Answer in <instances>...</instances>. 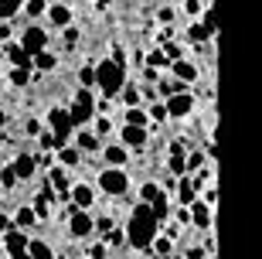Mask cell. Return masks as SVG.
<instances>
[{"label": "cell", "instance_id": "obj_13", "mask_svg": "<svg viewBox=\"0 0 262 259\" xmlns=\"http://www.w3.org/2000/svg\"><path fill=\"white\" fill-rule=\"evenodd\" d=\"M34 208H28V205H20L17 211H14V218H10V225H14V229L17 232H24V229H31V225H34Z\"/></svg>", "mask_w": 262, "mask_h": 259}, {"label": "cell", "instance_id": "obj_30", "mask_svg": "<svg viewBox=\"0 0 262 259\" xmlns=\"http://www.w3.org/2000/svg\"><path fill=\"white\" fill-rule=\"evenodd\" d=\"M78 82H82V89L89 92V86H96V75H92V68H82L78 72Z\"/></svg>", "mask_w": 262, "mask_h": 259}, {"label": "cell", "instance_id": "obj_4", "mask_svg": "<svg viewBox=\"0 0 262 259\" xmlns=\"http://www.w3.org/2000/svg\"><path fill=\"white\" fill-rule=\"evenodd\" d=\"M99 188H102L106 194H113V198L126 194V188H129L126 171H123V167H106V171L99 174Z\"/></svg>", "mask_w": 262, "mask_h": 259}, {"label": "cell", "instance_id": "obj_43", "mask_svg": "<svg viewBox=\"0 0 262 259\" xmlns=\"http://www.w3.org/2000/svg\"><path fill=\"white\" fill-rule=\"evenodd\" d=\"M10 229H14V225H10V218H7V215H0V232H10Z\"/></svg>", "mask_w": 262, "mask_h": 259}, {"label": "cell", "instance_id": "obj_36", "mask_svg": "<svg viewBox=\"0 0 262 259\" xmlns=\"http://www.w3.org/2000/svg\"><path fill=\"white\" fill-rule=\"evenodd\" d=\"M140 194H143V202H154L157 194H160V188H157V184H143V191H140Z\"/></svg>", "mask_w": 262, "mask_h": 259}, {"label": "cell", "instance_id": "obj_26", "mask_svg": "<svg viewBox=\"0 0 262 259\" xmlns=\"http://www.w3.org/2000/svg\"><path fill=\"white\" fill-rule=\"evenodd\" d=\"M24 10V4H14V0H0V17H14V14H20Z\"/></svg>", "mask_w": 262, "mask_h": 259}, {"label": "cell", "instance_id": "obj_12", "mask_svg": "<svg viewBox=\"0 0 262 259\" xmlns=\"http://www.w3.org/2000/svg\"><path fill=\"white\" fill-rule=\"evenodd\" d=\"M174 75H177L181 86H191V82L198 78V68L191 65V62H184V58H177V62H174Z\"/></svg>", "mask_w": 262, "mask_h": 259}, {"label": "cell", "instance_id": "obj_41", "mask_svg": "<svg viewBox=\"0 0 262 259\" xmlns=\"http://www.w3.org/2000/svg\"><path fill=\"white\" fill-rule=\"evenodd\" d=\"M146 62H150V65H167V58H164V55H160V51H154V55L146 58Z\"/></svg>", "mask_w": 262, "mask_h": 259}, {"label": "cell", "instance_id": "obj_25", "mask_svg": "<svg viewBox=\"0 0 262 259\" xmlns=\"http://www.w3.org/2000/svg\"><path fill=\"white\" fill-rule=\"evenodd\" d=\"M126 126H140V130H146V113L140 109V106L126 109Z\"/></svg>", "mask_w": 262, "mask_h": 259}, {"label": "cell", "instance_id": "obj_32", "mask_svg": "<svg viewBox=\"0 0 262 259\" xmlns=\"http://www.w3.org/2000/svg\"><path fill=\"white\" fill-rule=\"evenodd\" d=\"M204 167V154H191V161H184V171H198Z\"/></svg>", "mask_w": 262, "mask_h": 259}, {"label": "cell", "instance_id": "obj_34", "mask_svg": "<svg viewBox=\"0 0 262 259\" xmlns=\"http://www.w3.org/2000/svg\"><path fill=\"white\" fill-rule=\"evenodd\" d=\"M150 116H154L157 123H164V119H167V109H164V103H154V106H150Z\"/></svg>", "mask_w": 262, "mask_h": 259}, {"label": "cell", "instance_id": "obj_42", "mask_svg": "<svg viewBox=\"0 0 262 259\" xmlns=\"http://www.w3.org/2000/svg\"><path fill=\"white\" fill-rule=\"evenodd\" d=\"M96 229H102V232H109V229H113V218H99V222H96Z\"/></svg>", "mask_w": 262, "mask_h": 259}, {"label": "cell", "instance_id": "obj_22", "mask_svg": "<svg viewBox=\"0 0 262 259\" xmlns=\"http://www.w3.org/2000/svg\"><path fill=\"white\" fill-rule=\"evenodd\" d=\"M7 55H10V62H14V68H24V72L31 68V55H24V51H20L17 45H10Z\"/></svg>", "mask_w": 262, "mask_h": 259}, {"label": "cell", "instance_id": "obj_27", "mask_svg": "<svg viewBox=\"0 0 262 259\" xmlns=\"http://www.w3.org/2000/svg\"><path fill=\"white\" fill-rule=\"evenodd\" d=\"M160 92H164V96H181V92H187V86H181V82H160Z\"/></svg>", "mask_w": 262, "mask_h": 259}, {"label": "cell", "instance_id": "obj_37", "mask_svg": "<svg viewBox=\"0 0 262 259\" xmlns=\"http://www.w3.org/2000/svg\"><path fill=\"white\" fill-rule=\"evenodd\" d=\"M187 34H191L194 41H204V38H211V34H208V31L201 28V24H191V31H187Z\"/></svg>", "mask_w": 262, "mask_h": 259}, {"label": "cell", "instance_id": "obj_10", "mask_svg": "<svg viewBox=\"0 0 262 259\" xmlns=\"http://www.w3.org/2000/svg\"><path fill=\"white\" fill-rule=\"evenodd\" d=\"M72 202H75L78 211H89V208H92V202H96V194H92L89 184H75V188H72Z\"/></svg>", "mask_w": 262, "mask_h": 259}, {"label": "cell", "instance_id": "obj_45", "mask_svg": "<svg viewBox=\"0 0 262 259\" xmlns=\"http://www.w3.org/2000/svg\"><path fill=\"white\" fill-rule=\"evenodd\" d=\"M4 123H7V113H4V109H0V130H4Z\"/></svg>", "mask_w": 262, "mask_h": 259}, {"label": "cell", "instance_id": "obj_46", "mask_svg": "<svg viewBox=\"0 0 262 259\" xmlns=\"http://www.w3.org/2000/svg\"><path fill=\"white\" fill-rule=\"evenodd\" d=\"M170 259H184V256H170Z\"/></svg>", "mask_w": 262, "mask_h": 259}, {"label": "cell", "instance_id": "obj_17", "mask_svg": "<svg viewBox=\"0 0 262 259\" xmlns=\"http://www.w3.org/2000/svg\"><path fill=\"white\" fill-rule=\"evenodd\" d=\"M146 144V130L140 126H123V147H143Z\"/></svg>", "mask_w": 262, "mask_h": 259}, {"label": "cell", "instance_id": "obj_40", "mask_svg": "<svg viewBox=\"0 0 262 259\" xmlns=\"http://www.w3.org/2000/svg\"><path fill=\"white\" fill-rule=\"evenodd\" d=\"M89 259H106V246H92V249H89Z\"/></svg>", "mask_w": 262, "mask_h": 259}, {"label": "cell", "instance_id": "obj_2", "mask_svg": "<svg viewBox=\"0 0 262 259\" xmlns=\"http://www.w3.org/2000/svg\"><path fill=\"white\" fill-rule=\"evenodd\" d=\"M92 75H96V86L102 89V99H113L119 96V89L126 86V75H123V65H116L113 58H102L96 68H92Z\"/></svg>", "mask_w": 262, "mask_h": 259}, {"label": "cell", "instance_id": "obj_21", "mask_svg": "<svg viewBox=\"0 0 262 259\" xmlns=\"http://www.w3.org/2000/svg\"><path fill=\"white\" fill-rule=\"evenodd\" d=\"M106 161L113 164V167H119V164H126V147L109 144V147H106Z\"/></svg>", "mask_w": 262, "mask_h": 259}, {"label": "cell", "instance_id": "obj_8", "mask_svg": "<svg viewBox=\"0 0 262 259\" xmlns=\"http://www.w3.org/2000/svg\"><path fill=\"white\" fill-rule=\"evenodd\" d=\"M4 246H7L10 259H28V232H17V229L4 232Z\"/></svg>", "mask_w": 262, "mask_h": 259}, {"label": "cell", "instance_id": "obj_31", "mask_svg": "<svg viewBox=\"0 0 262 259\" xmlns=\"http://www.w3.org/2000/svg\"><path fill=\"white\" fill-rule=\"evenodd\" d=\"M31 14V17H41V14H45V10H48V4H41V0H31L28 7H24Z\"/></svg>", "mask_w": 262, "mask_h": 259}, {"label": "cell", "instance_id": "obj_16", "mask_svg": "<svg viewBox=\"0 0 262 259\" xmlns=\"http://www.w3.org/2000/svg\"><path fill=\"white\" fill-rule=\"evenodd\" d=\"M51 17V24H58V28H68V21H72V10L65 7V4H51L48 10H45Z\"/></svg>", "mask_w": 262, "mask_h": 259}, {"label": "cell", "instance_id": "obj_15", "mask_svg": "<svg viewBox=\"0 0 262 259\" xmlns=\"http://www.w3.org/2000/svg\"><path fill=\"white\" fill-rule=\"evenodd\" d=\"M194 191H198V188H194V181H191V177H181V181H177V198H181V205H184V208L198 202Z\"/></svg>", "mask_w": 262, "mask_h": 259}, {"label": "cell", "instance_id": "obj_1", "mask_svg": "<svg viewBox=\"0 0 262 259\" xmlns=\"http://www.w3.org/2000/svg\"><path fill=\"white\" fill-rule=\"evenodd\" d=\"M157 232H160V222L154 218V211L150 205H136L133 215L126 222V239L133 249H150V242L157 239Z\"/></svg>", "mask_w": 262, "mask_h": 259}, {"label": "cell", "instance_id": "obj_7", "mask_svg": "<svg viewBox=\"0 0 262 259\" xmlns=\"http://www.w3.org/2000/svg\"><path fill=\"white\" fill-rule=\"evenodd\" d=\"M92 229H96L92 215H89V211L72 208V215H68V232H72L75 239H85V235H92Z\"/></svg>", "mask_w": 262, "mask_h": 259}, {"label": "cell", "instance_id": "obj_35", "mask_svg": "<svg viewBox=\"0 0 262 259\" xmlns=\"http://www.w3.org/2000/svg\"><path fill=\"white\" fill-rule=\"evenodd\" d=\"M109 130H113V123H109V116H99V123H96V133H92V136H99V133L106 136Z\"/></svg>", "mask_w": 262, "mask_h": 259}, {"label": "cell", "instance_id": "obj_11", "mask_svg": "<svg viewBox=\"0 0 262 259\" xmlns=\"http://www.w3.org/2000/svg\"><path fill=\"white\" fill-rule=\"evenodd\" d=\"M187 215H191V222H194L198 229H211V208H208L204 202H194Z\"/></svg>", "mask_w": 262, "mask_h": 259}, {"label": "cell", "instance_id": "obj_5", "mask_svg": "<svg viewBox=\"0 0 262 259\" xmlns=\"http://www.w3.org/2000/svg\"><path fill=\"white\" fill-rule=\"evenodd\" d=\"M24 55H41V51H48V34H45V28H24V34H20V45H17Z\"/></svg>", "mask_w": 262, "mask_h": 259}, {"label": "cell", "instance_id": "obj_29", "mask_svg": "<svg viewBox=\"0 0 262 259\" xmlns=\"http://www.w3.org/2000/svg\"><path fill=\"white\" fill-rule=\"evenodd\" d=\"M10 82H14V86H28L31 75L24 72V68H14V72H10Z\"/></svg>", "mask_w": 262, "mask_h": 259}, {"label": "cell", "instance_id": "obj_44", "mask_svg": "<svg viewBox=\"0 0 262 259\" xmlns=\"http://www.w3.org/2000/svg\"><path fill=\"white\" fill-rule=\"evenodd\" d=\"M65 41H68V45H75V41H78V31H75V28H68V34H65Z\"/></svg>", "mask_w": 262, "mask_h": 259}, {"label": "cell", "instance_id": "obj_38", "mask_svg": "<svg viewBox=\"0 0 262 259\" xmlns=\"http://www.w3.org/2000/svg\"><path fill=\"white\" fill-rule=\"evenodd\" d=\"M170 171H174V174H184V154H174V157H170Z\"/></svg>", "mask_w": 262, "mask_h": 259}, {"label": "cell", "instance_id": "obj_9", "mask_svg": "<svg viewBox=\"0 0 262 259\" xmlns=\"http://www.w3.org/2000/svg\"><path fill=\"white\" fill-rule=\"evenodd\" d=\"M10 171H14V177H24V181H28V177H34V171H38V161H34V157L31 154H20L17 161H14V167H10Z\"/></svg>", "mask_w": 262, "mask_h": 259}, {"label": "cell", "instance_id": "obj_3", "mask_svg": "<svg viewBox=\"0 0 262 259\" xmlns=\"http://www.w3.org/2000/svg\"><path fill=\"white\" fill-rule=\"evenodd\" d=\"M92 113H96V99L89 96L85 89H78L75 99H72V109H68V119H72V126H82L92 119Z\"/></svg>", "mask_w": 262, "mask_h": 259}, {"label": "cell", "instance_id": "obj_14", "mask_svg": "<svg viewBox=\"0 0 262 259\" xmlns=\"http://www.w3.org/2000/svg\"><path fill=\"white\" fill-rule=\"evenodd\" d=\"M28 259H55V249L45 239H28Z\"/></svg>", "mask_w": 262, "mask_h": 259}, {"label": "cell", "instance_id": "obj_39", "mask_svg": "<svg viewBox=\"0 0 262 259\" xmlns=\"http://www.w3.org/2000/svg\"><path fill=\"white\" fill-rule=\"evenodd\" d=\"M204 256V246H191V249L184 252V259H201Z\"/></svg>", "mask_w": 262, "mask_h": 259}, {"label": "cell", "instance_id": "obj_18", "mask_svg": "<svg viewBox=\"0 0 262 259\" xmlns=\"http://www.w3.org/2000/svg\"><path fill=\"white\" fill-rule=\"evenodd\" d=\"M198 24H201L208 34H218V7H214V4H208V7H204V17L198 21Z\"/></svg>", "mask_w": 262, "mask_h": 259}, {"label": "cell", "instance_id": "obj_20", "mask_svg": "<svg viewBox=\"0 0 262 259\" xmlns=\"http://www.w3.org/2000/svg\"><path fill=\"white\" fill-rule=\"evenodd\" d=\"M58 161H61V167H78V164H82V154H78L75 147H61Z\"/></svg>", "mask_w": 262, "mask_h": 259}, {"label": "cell", "instance_id": "obj_6", "mask_svg": "<svg viewBox=\"0 0 262 259\" xmlns=\"http://www.w3.org/2000/svg\"><path fill=\"white\" fill-rule=\"evenodd\" d=\"M164 109H167V116H174V119H184V116L194 113V96H191V92L170 96V99L164 103Z\"/></svg>", "mask_w": 262, "mask_h": 259}, {"label": "cell", "instance_id": "obj_24", "mask_svg": "<svg viewBox=\"0 0 262 259\" xmlns=\"http://www.w3.org/2000/svg\"><path fill=\"white\" fill-rule=\"evenodd\" d=\"M75 150H78V154H82V150H99V136L78 133V136H75Z\"/></svg>", "mask_w": 262, "mask_h": 259}, {"label": "cell", "instance_id": "obj_28", "mask_svg": "<svg viewBox=\"0 0 262 259\" xmlns=\"http://www.w3.org/2000/svg\"><path fill=\"white\" fill-rule=\"evenodd\" d=\"M119 92H123V99H126V103H129V109H133V106L140 103V89H133V86H123V89H119Z\"/></svg>", "mask_w": 262, "mask_h": 259}, {"label": "cell", "instance_id": "obj_33", "mask_svg": "<svg viewBox=\"0 0 262 259\" xmlns=\"http://www.w3.org/2000/svg\"><path fill=\"white\" fill-rule=\"evenodd\" d=\"M0 184H4V188H14V184H17V177H14V171H10V167H4V171H0Z\"/></svg>", "mask_w": 262, "mask_h": 259}, {"label": "cell", "instance_id": "obj_19", "mask_svg": "<svg viewBox=\"0 0 262 259\" xmlns=\"http://www.w3.org/2000/svg\"><path fill=\"white\" fill-rule=\"evenodd\" d=\"M150 249H154L157 259H170V256H174V242H170V239H154V242H150Z\"/></svg>", "mask_w": 262, "mask_h": 259}, {"label": "cell", "instance_id": "obj_23", "mask_svg": "<svg viewBox=\"0 0 262 259\" xmlns=\"http://www.w3.org/2000/svg\"><path fill=\"white\" fill-rule=\"evenodd\" d=\"M31 65H38L41 72H51V68L58 65V58L51 55V51H41V55H34V58H31Z\"/></svg>", "mask_w": 262, "mask_h": 259}]
</instances>
